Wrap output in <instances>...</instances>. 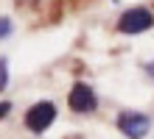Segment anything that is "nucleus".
I'll list each match as a JSON object with an SVG mask.
<instances>
[{
  "mask_svg": "<svg viewBox=\"0 0 154 139\" xmlns=\"http://www.w3.org/2000/svg\"><path fill=\"white\" fill-rule=\"evenodd\" d=\"M67 106L73 109V111H79V114H90V111H95V106H98V100H95V92H93V86H87L84 81H79V83H73V89H70V95H67Z\"/></svg>",
  "mask_w": 154,
  "mask_h": 139,
  "instance_id": "nucleus-4",
  "label": "nucleus"
},
{
  "mask_svg": "<svg viewBox=\"0 0 154 139\" xmlns=\"http://www.w3.org/2000/svg\"><path fill=\"white\" fill-rule=\"evenodd\" d=\"M118 131H123V136L129 139H143L151 131V120L140 111H121L118 114Z\"/></svg>",
  "mask_w": 154,
  "mask_h": 139,
  "instance_id": "nucleus-3",
  "label": "nucleus"
},
{
  "mask_svg": "<svg viewBox=\"0 0 154 139\" xmlns=\"http://www.w3.org/2000/svg\"><path fill=\"white\" fill-rule=\"evenodd\" d=\"M53 120H56V106L48 103V100H42V103H34L28 111H25V128L34 134H42L48 131L53 125Z\"/></svg>",
  "mask_w": 154,
  "mask_h": 139,
  "instance_id": "nucleus-2",
  "label": "nucleus"
},
{
  "mask_svg": "<svg viewBox=\"0 0 154 139\" xmlns=\"http://www.w3.org/2000/svg\"><path fill=\"white\" fill-rule=\"evenodd\" d=\"M8 33H11V20H6V17H0V39H6Z\"/></svg>",
  "mask_w": 154,
  "mask_h": 139,
  "instance_id": "nucleus-5",
  "label": "nucleus"
},
{
  "mask_svg": "<svg viewBox=\"0 0 154 139\" xmlns=\"http://www.w3.org/2000/svg\"><path fill=\"white\" fill-rule=\"evenodd\" d=\"M151 25H154V14L149 11V8H143V6H134V8L121 14L118 31L121 33H143V31H149Z\"/></svg>",
  "mask_w": 154,
  "mask_h": 139,
  "instance_id": "nucleus-1",
  "label": "nucleus"
},
{
  "mask_svg": "<svg viewBox=\"0 0 154 139\" xmlns=\"http://www.w3.org/2000/svg\"><path fill=\"white\" fill-rule=\"evenodd\" d=\"M8 109H11V103H0V117H6Z\"/></svg>",
  "mask_w": 154,
  "mask_h": 139,
  "instance_id": "nucleus-7",
  "label": "nucleus"
},
{
  "mask_svg": "<svg viewBox=\"0 0 154 139\" xmlns=\"http://www.w3.org/2000/svg\"><path fill=\"white\" fill-rule=\"evenodd\" d=\"M6 81H8V72H6V59H0V89L6 86Z\"/></svg>",
  "mask_w": 154,
  "mask_h": 139,
  "instance_id": "nucleus-6",
  "label": "nucleus"
}]
</instances>
